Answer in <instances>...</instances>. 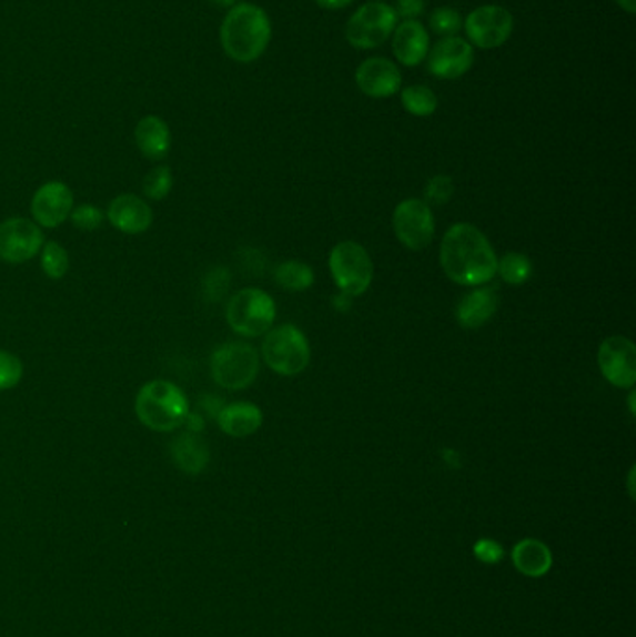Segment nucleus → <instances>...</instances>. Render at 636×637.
<instances>
[{"mask_svg":"<svg viewBox=\"0 0 636 637\" xmlns=\"http://www.w3.org/2000/svg\"><path fill=\"white\" fill-rule=\"evenodd\" d=\"M454 181L450 180L448 175H435L426 186L427 205L435 203V205H444L450 202V198L454 196Z\"/></svg>","mask_w":636,"mask_h":637,"instance_id":"31","label":"nucleus"},{"mask_svg":"<svg viewBox=\"0 0 636 637\" xmlns=\"http://www.w3.org/2000/svg\"><path fill=\"white\" fill-rule=\"evenodd\" d=\"M616 2H618V7L622 8V10L630 13V16L636 12V0H616Z\"/></svg>","mask_w":636,"mask_h":637,"instance_id":"37","label":"nucleus"},{"mask_svg":"<svg viewBox=\"0 0 636 637\" xmlns=\"http://www.w3.org/2000/svg\"><path fill=\"white\" fill-rule=\"evenodd\" d=\"M424 10H426L424 0H397V7L394 8L397 18H402L403 21H416Z\"/></svg>","mask_w":636,"mask_h":637,"instance_id":"33","label":"nucleus"},{"mask_svg":"<svg viewBox=\"0 0 636 637\" xmlns=\"http://www.w3.org/2000/svg\"><path fill=\"white\" fill-rule=\"evenodd\" d=\"M495 250L478 228L456 224L444 233L441 244V267L452 282L476 287L493 280L496 274Z\"/></svg>","mask_w":636,"mask_h":637,"instance_id":"1","label":"nucleus"},{"mask_svg":"<svg viewBox=\"0 0 636 637\" xmlns=\"http://www.w3.org/2000/svg\"><path fill=\"white\" fill-rule=\"evenodd\" d=\"M70 219L77 230L95 232V230H100L101 224L105 221V213L100 208H95V205L82 203V205L71 211Z\"/></svg>","mask_w":636,"mask_h":637,"instance_id":"30","label":"nucleus"},{"mask_svg":"<svg viewBox=\"0 0 636 637\" xmlns=\"http://www.w3.org/2000/svg\"><path fill=\"white\" fill-rule=\"evenodd\" d=\"M262 354L271 370L284 377H293L309 367L310 343L297 326L282 325L267 332Z\"/></svg>","mask_w":636,"mask_h":637,"instance_id":"6","label":"nucleus"},{"mask_svg":"<svg viewBox=\"0 0 636 637\" xmlns=\"http://www.w3.org/2000/svg\"><path fill=\"white\" fill-rule=\"evenodd\" d=\"M216 422L222 433L232 438H246L262 427L263 414L254 403L238 401L232 405L222 406L221 412L216 414Z\"/></svg>","mask_w":636,"mask_h":637,"instance_id":"19","label":"nucleus"},{"mask_svg":"<svg viewBox=\"0 0 636 637\" xmlns=\"http://www.w3.org/2000/svg\"><path fill=\"white\" fill-rule=\"evenodd\" d=\"M211 4H215V7L221 8H232L238 4V0H210Z\"/></svg>","mask_w":636,"mask_h":637,"instance_id":"38","label":"nucleus"},{"mask_svg":"<svg viewBox=\"0 0 636 637\" xmlns=\"http://www.w3.org/2000/svg\"><path fill=\"white\" fill-rule=\"evenodd\" d=\"M512 559L521 574L528 578H542L553 567V554L549 546L537 539H523L514 546Z\"/></svg>","mask_w":636,"mask_h":637,"instance_id":"22","label":"nucleus"},{"mask_svg":"<svg viewBox=\"0 0 636 637\" xmlns=\"http://www.w3.org/2000/svg\"><path fill=\"white\" fill-rule=\"evenodd\" d=\"M474 556H476L478 562L485 563V565H495L504 557L503 546L493 539H479L474 545Z\"/></svg>","mask_w":636,"mask_h":637,"instance_id":"32","label":"nucleus"},{"mask_svg":"<svg viewBox=\"0 0 636 637\" xmlns=\"http://www.w3.org/2000/svg\"><path fill=\"white\" fill-rule=\"evenodd\" d=\"M134 414L148 429L172 433L185 425L189 401L180 386L159 378L139 390L134 400Z\"/></svg>","mask_w":636,"mask_h":637,"instance_id":"3","label":"nucleus"},{"mask_svg":"<svg viewBox=\"0 0 636 637\" xmlns=\"http://www.w3.org/2000/svg\"><path fill=\"white\" fill-rule=\"evenodd\" d=\"M329 269L340 293L351 299L366 293L374 280V263L369 250L355 241H344L334 246L329 255Z\"/></svg>","mask_w":636,"mask_h":637,"instance_id":"5","label":"nucleus"},{"mask_svg":"<svg viewBox=\"0 0 636 637\" xmlns=\"http://www.w3.org/2000/svg\"><path fill=\"white\" fill-rule=\"evenodd\" d=\"M392 228H394L397 241L405 249L413 250V252L427 249L435 237L432 208L424 200H416V198L403 200L394 209Z\"/></svg>","mask_w":636,"mask_h":637,"instance_id":"9","label":"nucleus"},{"mask_svg":"<svg viewBox=\"0 0 636 637\" xmlns=\"http://www.w3.org/2000/svg\"><path fill=\"white\" fill-rule=\"evenodd\" d=\"M403 109L416 118H427L435 114L438 107V99L433 90L422 84L405 88L402 92Z\"/></svg>","mask_w":636,"mask_h":637,"instance_id":"24","label":"nucleus"},{"mask_svg":"<svg viewBox=\"0 0 636 637\" xmlns=\"http://www.w3.org/2000/svg\"><path fill=\"white\" fill-rule=\"evenodd\" d=\"M107 219L118 232L141 235L152 226L153 211L141 198L134 194H120L109 205Z\"/></svg>","mask_w":636,"mask_h":637,"instance_id":"16","label":"nucleus"},{"mask_svg":"<svg viewBox=\"0 0 636 637\" xmlns=\"http://www.w3.org/2000/svg\"><path fill=\"white\" fill-rule=\"evenodd\" d=\"M356 87L369 98H392L402 87V71L392 60L383 57L364 60L355 73Z\"/></svg>","mask_w":636,"mask_h":637,"instance_id":"15","label":"nucleus"},{"mask_svg":"<svg viewBox=\"0 0 636 637\" xmlns=\"http://www.w3.org/2000/svg\"><path fill=\"white\" fill-rule=\"evenodd\" d=\"M430 27L435 34L443 36V38L457 36V32L463 29L462 16L454 8H437L430 16Z\"/></svg>","mask_w":636,"mask_h":637,"instance_id":"28","label":"nucleus"},{"mask_svg":"<svg viewBox=\"0 0 636 637\" xmlns=\"http://www.w3.org/2000/svg\"><path fill=\"white\" fill-rule=\"evenodd\" d=\"M314 2L323 10H344V8L353 4L355 0H314Z\"/></svg>","mask_w":636,"mask_h":637,"instance_id":"34","label":"nucleus"},{"mask_svg":"<svg viewBox=\"0 0 636 637\" xmlns=\"http://www.w3.org/2000/svg\"><path fill=\"white\" fill-rule=\"evenodd\" d=\"M275 301L265 291L249 287L230 299L226 306V321L230 328L245 337L262 336L275 323Z\"/></svg>","mask_w":636,"mask_h":637,"instance_id":"4","label":"nucleus"},{"mask_svg":"<svg viewBox=\"0 0 636 637\" xmlns=\"http://www.w3.org/2000/svg\"><path fill=\"white\" fill-rule=\"evenodd\" d=\"M603 377L616 388H633L636 383V351L630 340L613 336L605 340L597 354Z\"/></svg>","mask_w":636,"mask_h":637,"instance_id":"13","label":"nucleus"},{"mask_svg":"<svg viewBox=\"0 0 636 637\" xmlns=\"http://www.w3.org/2000/svg\"><path fill=\"white\" fill-rule=\"evenodd\" d=\"M30 211L40 228H59L70 219L73 211V192L62 181H48L36 191Z\"/></svg>","mask_w":636,"mask_h":637,"instance_id":"14","label":"nucleus"},{"mask_svg":"<svg viewBox=\"0 0 636 637\" xmlns=\"http://www.w3.org/2000/svg\"><path fill=\"white\" fill-rule=\"evenodd\" d=\"M496 273L509 285H523L532 276V261L528 255L509 252L496 265Z\"/></svg>","mask_w":636,"mask_h":637,"instance_id":"25","label":"nucleus"},{"mask_svg":"<svg viewBox=\"0 0 636 637\" xmlns=\"http://www.w3.org/2000/svg\"><path fill=\"white\" fill-rule=\"evenodd\" d=\"M46 244L41 228L29 219H8L0 224V260L21 265Z\"/></svg>","mask_w":636,"mask_h":637,"instance_id":"11","label":"nucleus"},{"mask_svg":"<svg viewBox=\"0 0 636 637\" xmlns=\"http://www.w3.org/2000/svg\"><path fill=\"white\" fill-rule=\"evenodd\" d=\"M273 36L271 19L263 8L238 2L222 19L219 38L222 51L238 64H252L262 59Z\"/></svg>","mask_w":636,"mask_h":637,"instance_id":"2","label":"nucleus"},{"mask_svg":"<svg viewBox=\"0 0 636 637\" xmlns=\"http://www.w3.org/2000/svg\"><path fill=\"white\" fill-rule=\"evenodd\" d=\"M23 378V364L16 354L0 351V392L12 390Z\"/></svg>","mask_w":636,"mask_h":637,"instance_id":"29","label":"nucleus"},{"mask_svg":"<svg viewBox=\"0 0 636 637\" xmlns=\"http://www.w3.org/2000/svg\"><path fill=\"white\" fill-rule=\"evenodd\" d=\"M427 70L443 81H454L468 73L474 64L473 46L460 36L438 40L427 52Z\"/></svg>","mask_w":636,"mask_h":637,"instance_id":"12","label":"nucleus"},{"mask_svg":"<svg viewBox=\"0 0 636 637\" xmlns=\"http://www.w3.org/2000/svg\"><path fill=\"white\" fill-rule=\"evenodd\" d=\"M185 423H188L189 431H191V433H200V431H204V422H202V417L196 416V414H191V412H189L188 417H185Z\"/></svg>","mask_w":636,"mask_h":637,"instance_id":"35","label":"nucleus"},{"mask_svg":"<svg viewBox=\"0 0 636 637\" xmlns=\"http://www.w3.org/2000/svg\"><path fill=\"white\" fill-rule=\"evenodd\" d=\"M275 279L287 291H306L314 285V271L301 261H284L276 269Z\"/></svg>","mask_w":636,"mask_h":637,"instance_id":"23","label":"nucleus"},{"mask_svg":"<svg viewBox=\"0 0 636 637\" xmlns=\"http://www.w3.org/2000/svg\"><path fill=\"white\" fill-rule=\"evenodd\" d=\"M260 371L256 348L249 343H224L211 354V375L224 390H245L251 386Z\"/></svg>","mask_w":636,"mask_h":637,"instance_id":"7","label":"nucleus"},{"mask_svg":"<svg viewBox=\"0 0 636 637\" xmlns=\"http://www.w3.org/2000/svg\"><path fill=\"white\" fill-rule=\"evenodd\" d=\"M629 405H630V412H633V414H635V394H630Z\"/></svg>","mask_w":636,"mask_h":637,"instance_id":"39","label":"nucleus"},{"mask_svg":"<svg viewBox=\"0 0 636 637\" xmlns=\"http://www.w3.org/2000/svg\"><path fill=\"white\" fill-rule=\"evenodd\" d=\"M397 27V16L394 8L385 2H369L359 8L345 27V38L351 47L369 51L383 46Z\"/></svg>","mask_w":636,"mask_h":637,"instance_id":"8","label":"nucleus"},{"mask_svg":"<svg viewBox=\"0 0 636 637\" xmlns=\"http://www.w3.org/2000/svg\"><path fill=\"white\" fill-rule=\"evenodd\" d=\"M392 52L400 64L415 68L426 60L430 52V34L418 21H403L392 32Z\"/></svg>","mask_w":636,"mask_h":637,"instance_id":"17","label":"nucleus"},{"mask_svg":"<svg viewBox=\"0 0 636 637\" xmlns=\"http://www.w3.org/2000/svg\"><path fill=\"white\" fill-rule=\"evenodd\" d=\"M70 269V255L62 244L49 241L41 249V271L51 280H62Z\"/></svg>","mask_w":636,"mask_h":637,"instance_id":"26","label":"nucleus"},{"mask_svg":"<svg viewBox=\"0 0 636 637\" xmlns=\"http://www.w3.org/2000/svg\"><path fill=\"white\" fill-rule=\"evenodd\" d=\"M463 29L473 46L479 49H496L512 38L514 16L506 8L487 4L468 13Z\"/></svg>","mask_w":636,"mask_h":637,"instance_id":"10","label":"nucleus"},{"mask_svg":"<svg viewBox=\"0 0 636 637\" xmlns=\"http://www.w3.org/2000/svg\"><path fill=\"white\" fill-rule=\"evenodd\" d=\"M172 185H174V175L170 172L169 166H158L152 172H148L144 183H142V191H144V196L148 200L161 202L169 196Z\"/></svg>","mask_w":636,"mask_h":637,"instance_id":"27","label":"nucleus"},{"mask_svg":"<svg viewBox=\"0 0 636 637\" xmlns=\"http://www.w3.org/2000/svg\"><path fill=\"white\" fill-rule=\"evenodd\" d=\"M170 455L175 466L189 475H199L210 464V447L199 435L183 433L170 444Z\"/></svg>","mask_w":636,"mask_h":637,"instance_id":"21","label":"nucleus"},{"mask_svg":"<svg viewBox=\"0 0 636 637\" xmlns=\"http://www.w3.org/2000/svg\"><path fill=\"white\" fill-rule=\"evenodd\" d=\"M134 144L150 161H163L172 148V133L163 118L150 114L134 128Z\"/></svg>","mask_w":636,"mask_h":637,"instance_id":"18","label":"nucleus"},{"mask_svg":"<svg viewBox=\"0 0 636 637\" xmlns=\"http://www.w3.org/2000/svg\"><path fill=\"white\" fill-rule=\"evenodd\" d=\"M350 301L351 296L344 295V293H340V296L334 299V306L339 307V310H342V312H347V310L351 307Z\"/></svg>","mask_w":636,"mask_h":637,"instance_id":"36","label":"nucleus"},{"mask_svg":"<svg viewBox=\"0 0 636 637\" xmlns=\"http://www.w3.org/2000/svg\"><path fill=\"white\" fill-rule=\"evenodd\" d=\"M498 307V296L495 291L487 287H479L463 296L460 306H457V323L463 328L476 331L482 328L485 323H489Z\"/></svg>","mask_w":636,"mask_h":637,"instance_id":"20","label":"nucleus"}]
</instances>
